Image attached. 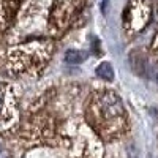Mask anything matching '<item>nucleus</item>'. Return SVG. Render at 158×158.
Instances as JSON below:
<instances>
[{"instance_id": "obj_1", "label": "nucleus", "mask_w": 158, "mask_h": 158, "mask_svg": "<svg viewBox=\"0 0 158 158\" xmlns=\"http://www.w3.org/2000/svg\"><path fill=\"white\" fill-rule=\"evenodd\" d=\"M98 108L100 114L103 115L104 120H117V118L123 117L125 111L122 106V101L112 92H104L98 98Z\"/></svg>"}, {"instance_id": "obj_2", "label": "nucleus", "mask_w": 158, "mask_h": 158, "mask_svg": "<svg viewBox=\"0 0 158 158\" xmlns=\"http://www.w3.org/2000/svg\"><path fill=\"white\" fill-rule=\"evenodd\" d=\"M10 115V100H8V90L0 87V123H3Z\"/></svg>"}, {"instance_id": "obj_3", "label": "nucleus", "mask_w": 158, "mask_h": 158, "mask_svg": "<svg viewBox=\"0 0 158 158\" xmlns=\"http://www.w3.org/2000/svg\"><path fill=\"white\" fill-rule=\"evenodd\" d=\"M87 59V54L84 51H76V49H70L65 52V62L70 63V65H77V63H82Z\"/></svg>"}, {"instance_id": "obj_4", "label": "nucleus", "mask_w": 158, "mask_h": 158, "mask_svg": "<svg viewBox=\"0 0 158 158\" xmlns=\"http://www.w3.org/2000/svg\"><path fill=\"white\" fill-rule=\"evenodd\" d=\"M95 73H97L98 77L104 79V81H112V79H114V70H112V67H111L109 62L100 63L98 67H97V71H95Z\"/></svg>"}, {"instance_id": "obj_5", "label": "nucleus", "mask_w": 158, "mask_h": 158, "mask_svg": "<svg viewBox=\"0 0 158 158\" xmlns=\"http://www.w3.org/2000/svg\"><path fill=\"white\" fill-rule=\"evenodd\" d=\"M128 158H139V152L136 146H130L128 147Z\"/></svg>"}]
</instances>
